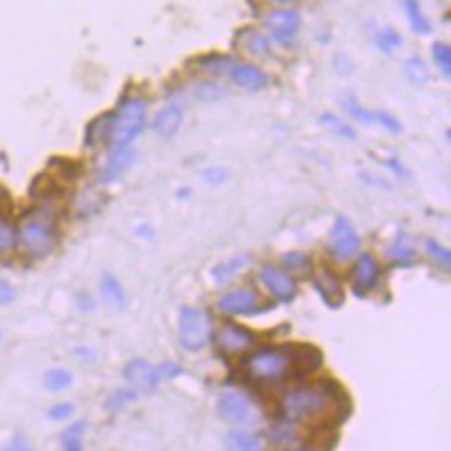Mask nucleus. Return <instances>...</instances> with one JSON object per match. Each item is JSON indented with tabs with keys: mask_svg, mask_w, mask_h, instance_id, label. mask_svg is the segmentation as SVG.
<instances>
[{
	"mask_svg": "<svg viewBox=\"0 0 451 451\" xmlns=\"http://www.w3.org/2000/svg\"><path fill=\"white\" fill-rule=\"evenodd\" d=\"M244 46L253 55H266V50H269V41H266V37H262L260 33H249Z\"/></svg>",
	"mask_w": 451,
	"mask_h": 451,
	"instance_id": "f704fd0d",
	"label": "nucleus"
},
{
	"mask_svg": "<svg viewBox=\"0 0 451 451\" xmlns=\"http://www.w3.org/2000/svg\"><path fill=\"white\" fill-rule=\"evenodd\" d=\"M230 78L238 87L251 89V91H260L269 85V78L253 64H230Z\"/></svg>",
	"mask_w": 451,
	"mask_h": 451,
	"instance_id": "2eb2a0df",
	"label": "nucleus"
},
{
	"mask_svg": "<svg viewBox=\"0 0 451 451\" xmlns=\"http://www.w3.org/2000/svg\"><path fill=\"white\" fill-rule=\"evenodd\" d=\"M406 74H408L410 80L417 82V85H424V82L428 80V69L419 57H410L406 62Z\"/></svg>",
	"mask_w": 451,
	"mask_h": 451,
	"instance_id": "c756f323",
	"label": "nucleus"
},
{
	"mask_svg": "<svg viewBox=\"0 0 451 451\" xmlns=\"http://www.w3.org/2000/svg\"><path fill=\"white\" fill-rule=\"evenodd\" d=\"M14 244H16V230H14V226L9 223L7 219L0 217V253L14 249Z\"/></svg>",
	"mask_w": 451,
	"mask_h": 451,
	"instance_id": "72a5a7b5",
	"label": "nucleus"
},
{
	"mask_svg": "<svg viewBox=\"0 0 451 451\" xmlns=\"http://www.w3.org/2000/svg\"><path fill=\"white\" fill-rule=\"evenodd\" d=\"M315 353L317 351H312V348H303V351H299V348H262V351H255L246 358L244 369L253 381L274 385L285 381L301 363L303 369L317 367L315 363L320 361H310V356Z\"/></svg>",
	"mask_w": 451,
	"mask_h": 451,
	"instance_id": "f257e3e1",
	"label": "nucleus"
},
{
	"mask_svg": "<svg viewBox=\"0 0 451 451\" xmlns=\"http://www.w3.org/2000/svg\"><path fill=\"white\" fill-rule=\"evenodd\" d=\"M78 305H80L82 312H89V310H94V299H91L89 294L80 292V294H78Z\"/></svg>",
	"mask_w": 451,
	"mask_h": 451,
	"instance_id": "79ce46f5",
	"label": "nucleus"
},
{
	"mask_svg": "<svg viewBox=\"0 0 451 451\" xmlns=\"http://www.w3.org/2000/svg\"><path fill=\"white\" fill-rule=\"evenodd\" d=\"M424 249H426V253H428L430 258H433L440 266H445V269H449V264H451V253H449V249H445V246L438 244L435 240H426V242H424Z\"/></svg>",
	"mask_w": 451,
	"mask_h": 451,
	"instance_id": "c85d7f7f",
	"label": "nucleus"
},
{
	"mask_svg": "<svg viewBox=\"0 0 451 451\" xmlns=\"http://www.w3.org/2000/svg\"><path fill=\"white\" fill-rule=\"evenodd\" d=\"M253 344H255V335L242 326L226 324L217 333V346L226 353H244L246 348H251Z\"/></svg>",
	"mask_w": 451,
	"mask_h": 451,
	"instance_id": "9b49d317",
	"label": "nucleus"
},
{
	"mask_svg": "<svg viewBox=\"0 0 451 451\" xmlns=\"http://www.w3.org/2000/svg\"><path fill=\"white\" fill-rule=\"evenodd\" d=\"M387 260H392L397 264H408L415 260V249L404 233H399L392 240V244L387 246Z\"/></svg>",
	"mask_w": 451,
	"mask_h": 451,
	"instance_id": "6ab92c4d",
	"label": "nucleus"
},
{
	"mask_svg": "<svg viewBox=\"0 0 451 451\" xmlns=\"http://www.w3.org/2000/svg\"><path fill=\"white\" fill-rule=\"evenodd\" d=\"M55 223L53 214L48 212H37L35 217L23 221L18 230V242L30 253L33 258H44L55 246Z\"/></svg>",
	"mask_w": 451,
	"mask_h": 451,
	"instance_id": "20e7f679",
	"label": "nucleus"
},
{
	"mask_svg": "<svg viewBox=\"0 0 451 451\" xmlns=\"http://www.w3.org/2000/svg\"><path fill=\"white\" fill-rule=\"evenodd\" d=\"M100 296H102V301H105L110 308H115V310H123V308H126V292H123L121 283L112 274H102Z\"/></svg>",
	"mask_w": 451,
	"mask_h": 451,
	"instance_id": "a211bd4d",
	"label": "nucleus"
},
{
	"mask_svg": "<svg viewBox=\"0 0 451 451\" xmlns=\"http://www.w3.org/2000/svg\"><path fill=\"white\" fill-rule=\"evenodd\" d=\"M123 378H126L132 387L144 390V392H151V390H156L160 385L158 367L141 361V358H135V361H130L126 367H123Z\"/></svg>",
	"mask_w": 451,
	"mask_h": 451,
	"instance_id": "1a4fd4ad",
	"label": "nucleus"
},
{
	"mask_svg": "<svg viewBox=\"0 0 451 451\" xmlns=\"http://www.w3.org/2000/svg\"><path fill=\"white\" fill-rule=\"evenodd\" d=\"M433 59H435V64L440 69V74H443L445 78L451 76V48L449 44H445V41H438V44H433Z\"/></svg>",
	"mask_w": 451,
	"mask_h": 451,
	"instance_id": "bb28decb",
	"label": "nucleus"
},
{
	"mask_svg": "<svg viewBox=\"0 0 451 451\" xmlns=\"http://www.w3.org/2000/svg\"><path fill=\"white\" fill-rule=\"evenodd\" d=\"M249 262H251L249 255H238V258H230V260H226V262L217 264V266L212 269L214 281H217V283H228V281L233 279V276L238 274V271H242Z\"/></svg>",
	"mask_w": 451,
	"mask_h": 451,
	"instance_id": "4be33fe9",
	"label": "nucleus"
},
{
	"mask_svg": "<svg viewBox=\"0 0 451 451\" xmlns=\"http://www.w3.org/2000/svg\"><path fill=\"white\" fill-rule=\"evenodd\" d=\"M132 160H135V151H132L130 146H123V148H115V153H112V158L107 160L105 169L100 171V182H112L117 180L123 171H126Z\"/></svg>",
	"mask_w": 451,
	"mask_h": 451,
	"instance_id": "dca6fc26",
	"label": "nucleus"
},
{
	"mask_svg": "<svg viewBox=\"0 0 451 451\" xmlns=\"http://www.w3.org/2000/svg\"><path fill=\"white\" fill-rule=\"evenodd\" d=\"M182 119H184V112H182L180 105H167L164 110L158 112L156 121H153V130H156L160 137L171 139V137L178 135V130L182 126Z\"/></svg>",
	"mask_w": 451,
	"mask_h": 451,
	"instance_id": "4468645a",
	"label": "nucleus"
},
{
	"mask_svg": "<svg viewBox=\"0 0 451 451\" xmlns=\"http://www.w3.org/2000/svg\"><path fill=\"white\" fill-rule=\"evenodd\" d=\"M0 451H33V445H30V440L23 435H16L12 443H7Z\"/></svg>",
	"mask_w": 451,
	"mask_h": 451,
	"instance_id": "58836bf2",
	"label": "nucleus"
},
{
	"mask_svg": "<svg viewBox=\"0 0 451 451\" xmlns=\"http://www.w3.org/2000/svg\"><path fill=\"white\" fill-rule=\"evenodd\" d=\"M372 112H374V123L383 126L390 135H402L404 126H402V121H399L397 117L387 115V112H383V110H372Z\"/></svg>",
	"mask_w": 451,
	"mask_h": 451,
	"instance_id": "2f4dec72",
	"label": "nucleus"
},
{
	"mask_svg": "<svg viewBox=\"0 0 451 451\" xmlns=\"http://www.w3.org/2000/svg\"><path fill=\"white\" fill-rule=\"evenodd\" d=\"M274 3H281V5H285V3H294V0H274Z\"/></svg>",
	"mask_w": 451,
	"mask_h": 451,
	"instance_id": "a18cd8bd",
	"label": "nucleus"
},
{
	"mask_svg": "<svg viewBox=\"0 0 451 451\" xmlns=\"http://www.w3.org/2000/svg\"><path fill=\"white\" fill-rule=\"evenodd\" d=\"M41 383H44L48 392H64V390H69L71 383H74V374H71L69 369L55 367V369H48L44 378H41Z\"/></svg>",
	"mask_w": 451,
	"mask_h": 451,
	"instance_id": "412c9836",
	"label": "nucleus"
},
{
	"mask_svg": "<svg viewBox=\"0 0 451 451\" xmlns=\"http://www.w3.org/2000/svg\"><path fill=\"white\" fill-rule=\"evenodd\" d=\"M292 451H320V449H315V447H299V449H292Z\"/></svg>",
	"mask_w": 451,
	"mask_h": 451,
	"instance_id": "c03bdc74",
	"label": "nucleus"
},
{
	"mask_svg": "<svg viewBox=\"0 0 451 451\" xmlns=\"http://www.w3.org/2000/svg\"><path fill=\"white\" fill-rule=\"evenodd\" d=\"M342 105L346 107V112H348V115H351L358 123H365V126H374V112H372V110H365L356 98H351V96L342 98Z\"/></svg>",
	"mask_w": 451,
	"mask_h": 451,
	"instance_id": "a878e982",
	"label": "nucleus"
},
{
	"mask_svg": "<svg viewBox=\"0 0 451 451\" xmlns=\"http://www.w3.org/2000/svg\"><path fill=\"white\" fill-rule=\"evenodd\" d=\"M387 167L392 169V171L397 173V176H406V178H408V171H406V169H404L402 164H399L397 160H387Z\"/></svg>",
	"mask_w": 451,
	"mask_h": 451,
	"instance_id": "37998d69",
	"label": "nucleus"
},
{
	"mask_svg": "<svg viewBox=\"0 0 451 451\" xmlns=\"http://www.w3.org/2000/svg\"><path fill=\"white\" fill-rule=\"evenodd\" d=\"M376 44H378V48L383 50V53H387V55H390L394 48H399V46L404 44V39L399 37V35L394 33V30H383V33H378V35H376Z\"/></svg>",
	"mask_w": 451,
	"mask_h": 451,
	"instance_id": "473e14b6",
	"label": "nucleus"
},
{
	"mask_svg": "<svg viewBox=\"0 0 451 451\" xmlns=\"http://www.w3.org/2000/svg\"><path fill=\"white\" fill-rule=\"evenodd\" d=\"M146 128V102L141 98L123 100L117 115L107 123V139L115 148L130 146Z\"/></svg>",
	"mask_w": 451,
	"mask_h": 451,
	"instance_id": "7ed1b4c3",
	"label": "nucleus"
},
{
	"mask_svg": "<svg viewBox=\"0 0 451 451\" xmlns=\"http://www.w3.org/2000/svg\"><path fill=\"white\" fill-rule=\"evenodd\" d=\"M264 25L269 28V33L279 44H292V39L301 28V16L294 9H279L264 18Z\"/></svg>",
	"mask_w": 451,
	"mask_h": 451,
	"instance_id": "6e6552de",
	"label": "nucleus"
},
{
	"mask_svg": "<svg viewBox=\"0 0 451 451\" xmlns=\"http://www.w3.org/2000/svg\"><path fill=\"white\" fill-rule=\"evenodd\" d=\"M158 374H160V381H162V378H176L178 374H182V369L176 363H162L158 367Z\"/></svg>",
	"mask_w": 451,
	"mask_h": 451,
	"instance_id": "ea45409f",
	"label": "nucleus"
},
{
	"mask_svg": "<svg viewBox=\"0 0 451 451\" xmlns=\"http://www.w3.org/2000/svg\"><path fill=\"white\" fill-rule=\"evenodd\" d=\"M194 96L199 100H219L226 96V89L214 85V82H201V85L194 87Z\"/></svg>",
	"mask_w": 451,
	"mask_h": 451,
	"instance_id": "7c9ffc66",
	"label": "nucleus"
},
{
	"mask_svg": "<svg viewBox=\"0 0 451 451\" xmlns=\"http://www.w3.org/2000/svg\"><path fill=\"white\" fill-rule=\"evenodd\" d=\"M260 283L279 301H292L294 294H296V283L285 271L276 269V266H271V264H264L260 269Z\"/></svg>",
	"mask_w": 451,
	"mask_h": 451,
	"instance_id": "9d476101",
	"label": "nucleus"
},
{
	"mask_svg": "<svg viewBox=\"0 0 451 451\" xmlns=\"http://www.w3.org/2000/svg\"><path fill=\"white\" fill-rule=\"evenodd\" d=\"M74 413H76L74 404H57L53 408H48V417L55 419V422H59V419H69Z\"/></svg>",
	"mask_w": 451,
	"mask_h": 451,
	"instance_id": "c9c22d12",
	"label": "nucleus"
},
{
	"mask_svg": "<svg viewBox=\"0 0 451 451\" xmlns=\"http://www.w3.org/2000/svg\"><path fill=\"white\" fill-rule=\"evenodd\" d=\"M406 16L410 20V28L415 30L417 35H428L430 33V20L424 16L422 7H419V0H404Z\"/></svg>",
	"mask_w": 451,
	"mask_h": 451,
	"instance_id": "5701e85b",
	"label": "nucleus"
},
{
	"mask_svg": "<svg viewBox=\"0 0 451 451\" xmlns=\"http://www.w3.org/2000/svg\"><path fill=\"white\" fill-rule=\"evenodd\" d=\"M87 430L85 422H76L71 424L64 433H62V445H64V451H82V433Z\"/></svg>",
	"mask_w": 451,
	"mask_h": 451,
	"instance_id": "b1692460",
	"label": "nucleus"
},
{
	"mask_svg": "<svg viewBox=\"0 0 451 451\" xmlns=\"http://www.w3.org/2000/svg\"><path fill=\"white\" fill-rule=\"evenodd\" d=\"M320 121H322V126H326L328 130H333L335 135H340L344 139H356V130L348 126V123H344L337 115H322Z\"/></svg>",
	"mask_w": 451,
	"mask_h": 451,
	"instance_id": "393cba45",
	"label": "nucleus"
},
{
	"mask_svg": "<svg viewBox=\"0 0 451 451\" xmlns=\"http://www.w3.org/2000/svg\"><path fill=\"white\" fill-rule=\"evenodd\" d=\"M226 451H262L260 440L249 430H230L226 435Z\"/></svg>",
	"mask_w": 451,
	"mask_h": 451,
	"instance_id": "aec40b11",
	"label": "nucleus"
},
{
	"mask_svg": "<svg viewBox=\"0 0 451 451\" xmlns=\"http://www.w3.org/2000/svg\"><path fill=\"white\" fill-rule=\"evenodd\" d=\"M312 281H315L317 292L324 296V301L328 305H333V308L340 305L342 290H340V283H337V279H335L331 271H317Z\"/></svg>",
	"mask_w": 451,
	"mask_h": 451,
	"instance_id": "f3484780",
	"label": "nucleus"
},
{
	"mask_svg": "<svg viewBox=\"0 0 451 451\" xmlns=\"http://www.w3.org/2000/svg\"><path fill=\"white\" fill-rule=\"evenodd\" d=\"M14 299H16V290H14V285L0 279V305L12 303Z\"/></svg>",
	"mask_w": 451,
	"mask_h": 451,
	"instance_id": "e433bc0d",
	"label": "nucleus"
},
{
	"mask_svg": "<svg viewBox=\"0 0 451 451\" xmlns=\"http://www.w3.org/2000/svg\"><path fill=\"white\" fill-rule=\"evenodd\" d=\"M203 176H205V180H208L210 184H221L226 178H228V171H226V169H208V171L203 173Z\"/></svg>",
	"mask_w": 451,
	"mask_h": 451,
	"instance_id": "a19ab883",
	"label": "nucleus"
},
{
	"mask_svg": "<svg viewBox=\"0 0 451 451\" xmlns=\"http://www.w3.org/2000/svg\"><path fill=\"white\" fill-rule=\"evenodd\" d=\"M210 335V317L201 308H182L178 320V340L184 351H201L208 346Z\"/></svg>",
	"mask_w": 451,
	"mask_h": 451,
	"instance_id": "39448f33",
	"label": "nucleus"
},
{
	"mask_svg": "<svg viewBox=\"0 0 451 451\" xmlns=\"http://www.w3.org/2000/svg\"><path fill=\"white\" fill-rule=\"evenodd\" d=\"M331 251L335 260H348L361 251V235L346 217H337L331 230Z\"/></svg>",
	"mask_w": 451,
	"mask_h": 451,
	"instance_id": "423d86ee",
	"label": "nucleus"
},
{
	"mask_svg": "<svg viewBox=\"0 0 451 451\" xmlns=\"http://www.w3.org/2000/svg\"><path fill=\"white\" fill-rule=\"evenodd\" d=\"M283 262L290 266V269H305L308 266V258L303 253H287L283 258Z\"/></svg>",
	"mask_w": 451,
	"mask_h": 451,
	"instance_id": "4c0bfd02",
	"label": "nucleus"
},
{
	"mask_svg": "<svg viewBox=\"0 0 451 451\" xmlns=\"http://www.w3.org/2000/svg\"><path fill=\"white\" fill-rule=\"evenodd\" d=\"M335 406L333 394L322 385L294 387L283 399V415L287 422H312L328 415Z\"/></svg>",
	"mask_w": 451,
	"mask_h": 451,
	"instance_id": "f03ea898",
	"label": "nucleus"
},
{
	"mask_svg": "<svg viewBox=\"0 0 451 451\" xmlns=\"http://www.w3.org/2000/svg\"><path fill=\"white\" fill-rule=\"evenodd\" d=\"M217 410L226 422H230V424H246V422H251V417H253L251 402L242 392H235V390H228V392L219 394Z\"/></svg>",
	"mask_w": 451,
	"mask_h": 451,
	"instance_id": "0eeeda50",
	"label": "nucleus"
},
{
	"mask_svg": "<svg viewBox=\"0 0 451 451\" xmlns=\"http://www.w3.org/2000/svg\"><path fill=\"white\" fill-rule=\"evenodd\" d=\"M258 296L249 290H235L223 294L219 299V310L226 315H251V312H258Z\"/></svg>",
	"mask_w": 451,
	"mask_h": 451,
	"instance_id": "ddd939ff",
	"label": "nucleus"
},
{
	"mask_svg": "<svg viewBox=\"0 0 451 451\" xmlns=\"http://www.w3.org/2000/svg\"><path fill=\"white\" fill-rule=\"evenodd\" d=\"M381 279V266H378L376 258L372 253H363L353 266V290L358 294L369 292Z\"/></svg>",
	"mask_w": 451,
	"mask_h": 451,
	"instance_id": "f8f14e48",
	"label": "nucleus"
},
{
	"mask_svg": "<svg viewBox=\"0 0 451 451\" xmlns=\"http://www.w3.org/2000/svg\"><path fill=\"white\" fill-rule=\"evenodd\" d=\"M137 399V392L132 387H119L115 390L110 397H107V410H121V408H126L128 404H132Z\"/></svg>",
	"mask_w": 451,
	"mask_h": 451,
	"instance_id": "cd10ccee",
	"label": "nucleus"
}]
</instances>
